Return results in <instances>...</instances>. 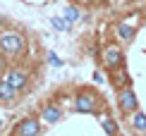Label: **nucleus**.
Returning <instances> with one entry per match:
<instances>
[{
  "mask_svg": "<svg viewBox=\"0 0 146 136\" xmlns=\"http://www.w3.org/2000/svg\"><path fill=\"white\" fill-rule=\"evenodd\" d=\"M60 117H62V110H60V108L48 105V108L43 110V122H46V124H55V122H60Z\"/></svg>",
  "mask_w": 146,
  "mask_h": 136,
  "instance_id": "nucleus-8",
  "label": "nucleus"
},
{
  "mask_svg": "<svg viewBox=\"0 0 146 136\" xmlns=\"http://www.w3.org/2000/svg\"><path fill=\"white\" fill-rule=\"evenodd\" d=\"M19 88H15L10 81H0V100H15Z\"/></svg>",
  "mask_w": 146,
  "mask_h": 136,
  "instance_id": "nucleus-7",
  "label": "nucleus"
},
{
  "mask_svg": "<svg viewBox=\"0 0 146 136\" xmlns=\"http://www.w3.org/2000/svg\"><path fill=\"white\" fill-rule=\"evenodd\" d=\"M101 124H103V131H106V134H117L120 131L117 124H115V119H103Z\"/></svg>",
  "mask_w": 146,
  "mask_h": 136,
  "instance_id": "nucleus-12",
  "label": "nucleus"
},
{
  "mask_svg": "<svg viewBox=\"0 0 146 136\" xmlns=\"http://www.w3.org/2000/svg\"><path fill=\"white\" fill-rule=\"evenodd\" d=\"M132 127H134L139 134H144V131H146V115H144V112H139V110H134V117H132Z\"/></svg>",
  "mask_w": 146,
  "mask_h": 136,
  "instance_id": "nucleus-9",
  "label": "nucleus"
},
{
  "mask_svg": "<svg viewBox=\"0 0 146 136\" xmlns=\"http://www.w3.org/2000/svg\"><path fill=\"white\" fill-rule=\"evenodd\" d=\"M103 60H106L108 67H122V53H120L117 46H108L106 50H103Z\"/></svg>",
  "mask_w": 146,
  "mask_h": 136,
  "instance_id": "nucleus-4",
  "label": "nucleus"
},
{
  "mask_svg": "<svg viewBox=\"0 0 146 136\" xmlns=\"http://www.w3.org/2000/svg\"><path fill=\"white\" fill-rule=\"evenodd\" d=\"M48 60H50V65H53V67H62V60H60L55 53H48Z\"/></svg>",
  "mask_w": 146,
  "mask_h": 136,
  "instance_id": "nucleus-14",
  "label": "nucleus"
},
{
  "mask_svg": "<svg viewBox=\"0 0 146 136\" xmlns=\"http://www.w3.org/2000/svg\"><path fill=\"white\" fill-rule=\"evenodd\" d=\"M94 81H96V84H103V74H101V72L94 74Z\"/></svg>",
  "mask_w": 146,
  "mask_h": 136,
  "instance_id": "nucleus-15",
  "label": "nucleus"
},
{
  "mask_svg": "<svg viewBox=\"0 0 146 136\" xmlns=\"http://www.w3.org/2000/svg\"><path fill=\"white\" fill-rule=\"evenodd\" d=\"M120 108H122L125 112H134V110L139 108V100H137V96H134L132 88H122L120 91Z\"/></svg>",
  "mask_w": 146,
  "mask_h": 136,
  "instance_id": "nucleus-2",
  "label": "nucleus"
},
{
  "mask_svg": "<svg viewBox=\"0 0 146 136\" xmlns=\"http://www.w3.org/2000/svg\"><path fill=\"white\" fill-rule=\"evenodd\" d=\"M5 81H10L12 86H15V88H24V86H27V74H24L22 69H7V77H5Z\"/></svg>",
  "mask_w": 146,
  "mask_h": 136,
  "instance_id": "nucleus-6",
  "label": "nucleus"
},
{
  "mask_svg": "<svg viewBox=\"0 0 146 136\" xmlns=\"http://www.w3.org/2000/svg\"><path fill=\"white\" fill-rule=\"evenodd\" d=\"M117 36H120V38H122V41H132V38H134V26H132V24H120V26H117Z\"/></svg>",
  "mask_w": 146,
  "mask_h": 136,
  "instance_id": "nucleus-10",
  "label": "nucleus"
},
{
  "mask_svg": "<svg viewBox=\"0 0 146 136\" xmlns=\"http://www.w3.org/2000/svg\"><path fill=\"white\" fill-rule=\"evenodd\" d=\"M15 134H19V136H36V134H41V124L36 119H24V122H19V124L15 127Z\"/></svg>",
  "mask_w": 146,
  "mask_h": 136,
  "instance_id": "nucleus-3",
  "label": "nucleus"
},
{
  "mask_svg": "<svg viewBox=\"0 0 146 136\" xmlns=\"http://www.w3.org/2000/svg\"><path fill=\"white\" fill-rule=\"evenodd\" d=\"M53 26H55L58 31H67V19H65V17H62V19L55 17V19H53Z\"/></svg>",
  "mask_w": 146,
  "mask_h": 136,
  "instance_id": "nucleus-13",
  "label": "nucleus"
},
{
  "mask_svg": "<svg viewBox=\"0 0 146 136\" xmlns=\"http://www.w3.org/2000/svg\"><path fill=\"white\" fill-rule=\"evenodd\" d=\"M0 24H3V17H0Z\"/></svg>",
  "mask_w": 146,
  "mask_h": 136,
  "instance_id": "nucleus-17",
  "label": "nucleus"
},
{
  "mask_svg": "<svg viewBox=\"0 0 146 136\" xmlns=\"http://www.w3.org/2000/svg\"><path fill=\"white\" fill-rule=\"evenodd\" d=\"M65 19L67 22H77L79 19V7H74V5H70V7H65Z\"/></svg>",
  "mask_w": 146,
  "mask_h": 136,
  "instance_id": "nucleus-11",
  "label": "nucleus"
},
{
  "mask_svg": "<svg viewBox=\"0 0 146 136\" xmlns=\"http://www.w3.org/2000/svg\"><path fill=\"white\" fill-rule=\"evenodd\" d=\"M74 110H77V112H96V100H94V96L82 93V96L74 100Z\"/></svg>",
  "mask_w": 146,
  "mask_h": 136,
  "instance_id": "nucleus-5",
  "label": "nucleus"
},
{
  "mask_svg": "<svg viewBox=\"0 0 146 136\" xmlns=\"http://www.w3.org/2000/svg\"><path fill=\"white\" fill-rule=\"evenodd\" d=\"M0 131H3V119H0Z\"/></svg>",
  "mask_w": 146,
  "mask_h": 136,
  "instance_id": "nucleus-16",
  "label": "nucleus"
},
{
  "mask_svg": "<svg viewBox=\"0 0 146 136\" xmlns=\"http://www.w3.org/2000/svg\"><path fill=\"white\" fill-rule=\"evenodd\" d=\"M24 38L22 34H15V31H5L0 34V53L3 55H10V57H17V55L24 53Z\"/></svg>",
  "mask_w": 146,
  "mask_h": 136,
  "instance_id": "nucleus-1",
  "label": "nucleus"
}]
</instances>
